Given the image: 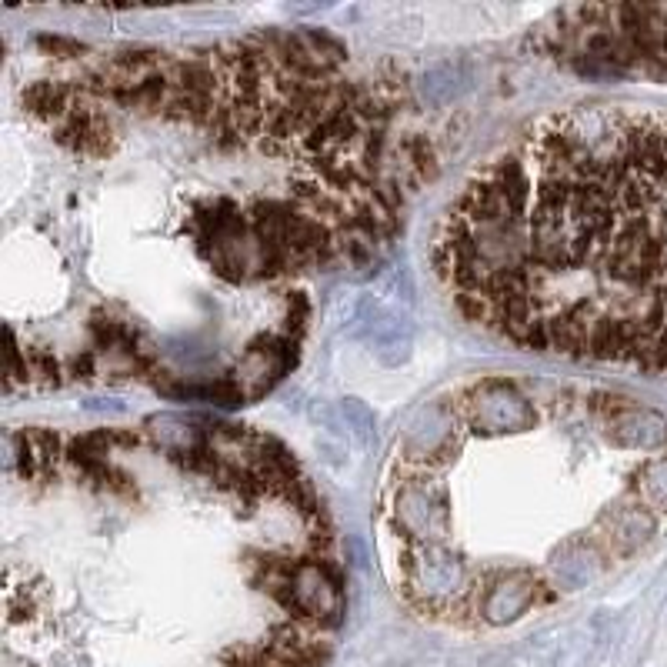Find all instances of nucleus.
<instances>
[{
  "label": "nucleus",
  "mask_w": 667,
  "mask_h": 667,
  "mask_svg": "<svg viewBox=\"0 0 667 667\" xmlns=\"http://www.w3.org/2000/svg\"><path fill=\"white\" fill-rule=\"evenodd\" d=\"M4 667H324L341 541L274 434L217 417L17 427Z\"/></svg>",
  "instance_id": "obj_2"
},
{
  "label": "nucleus",
  "mask_w": 667,
  "mask_h": 667,
  "mask_svg": "<svg viewBox=\"0 0 667 667\" xmlns=\"http://www.w3.org/2000/svg\"><path fill=\"white\" fill-rule=\"evenodd\" d=\"M431 261L507 344L667 371V117L591 104L531 124L444 207Z\"/></svg>",
  "instance_id": "obj_4"
},
{
  "label": "nucleus",
  "mask_w": 667,
  "mask_h": 667,
  "mask_svg": "<svg viewBox=\"0 0 667 667\" xmlns=\"http://www.w3.org/2000/svg\"><path fill=\"white\" fill-rule=\"evenodd\" d=\"M21 117L57 294L7 334L11 391H267L307 277L381 251L441 167L401 71L317 31L81 54L21 87Z\"/></svg>",
  "instance_id": "obj_1"
},
{
  "label": "nucleus",
  "mask_w": 667,
  "mask_h": 667,
  "mask_svg": "<svg viewBox=\"0 0 667 667\" xmlns=\"http://www.w3.org/2000/svg\"><path fill=\"white\" fill-rule=\"evenodd\" d=\"M664 514L667 414L611 387L487 374L407 421L377 537L411 611L487 631L594 591Z\"/></svg>",
  "instance_id": "obj_3"
}]
</instances>
